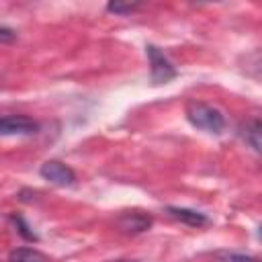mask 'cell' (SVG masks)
Wrapping results in <instances>:
<instances>
[{
    "instance_id": "cell-14",
    "label": "cell",
    "mask_w": 262,
    "mask_h": 262,
    "mask_svg": "<svg viewBox=\"0 0 262 262\" xmlns=\"http://www.w3.org/2000/svg\"><path fill=\"white\" fill-rule=\"evenodd\" d=\"M258 237H260V239H262V227H260V229H258Z\"/></svg>"
},
{
    "instance_id": "cell-8",
    "label": "cell",
    "mask_w": 262,
    "mask_h": 262,
    "mask_svg": "<svg viewBox=\"0 0 262 262\" xmlns=\"http://www.w3.org/2000/svg\"><path fill=\"white\" fill-rule=\"evenodd\" d=\"M246 137H248L250 145H252L256 151L262 154V123H260V121H254V123L248 125V129H246Z\"/></svg>"
},
{
    "instance_id": "cell-1",
    "label": "cell",
    "mask_w": 262,
    "mask_h": 262,
    "mask_svg": "<svg viewBox=\"0 0 262 262\" xmlns=\"http://www.w3.org/2000/svg\"><path fill=\"white\" fill-rule=\"evenodd\" d=\"M186 119L192 127L203 129L207 133H221L225 129V117L219 108L207 102H188L186 104Z\"/></svg>"
},
{
    "instance_id": "cell-13",
    "label": "cell",
    "mask_w": 262,
    "mask_h": 262,
    "mask_svg": "<svg viewBox=\"0 0 262 262\" xmlns=\"http://www.w3.org/2000/svg\"><path fill=\"white\" fill-rule=\"evenodd\" d=\"M119 262H141V260H119Z\"/></svg>"
},
{
    "instance_id": "cell-5",
    "label": "cell",
    "mask_w": 262,
    "mask_h": 262,
    "mask_svg": "<svg viewBox=\"0 0 262 262\" xmlns=\"http://www.w3.org/2000/svg\"><path fill=\"white\" fill-rule=\"evenodd\" d=\"M37 129H39V125L31 117H25V115H6L0 121V133L4 137H8V135H33V133H37Z\"/></svg>"
},
{
    "instance_id": "cell-7",
    "label": "cell",
    "mask_w": 262,
    "mask_h": 262,
    "mask_svg": "<svg viewBox=\"0 0 262 262\" xmlns=\"http://www.w3.org/2000/svg\"><path fill=\"white\" fill-rule=\"evenodd\" d=\"M8 260L10 262H49L45 254H41L39 250H33V248H16V250H12Z\"/></svg>"
},
{
    "instance_id": "cell-11",
    "label": "cell",
    "mask_w": 262,
    "mask_h": 262,
    "mask_svg": "<svg viewBox=\"0 0 262 262\" xmlns=\"http://www.w3.org/2000/svg\"><path fill=\"white\" fill-rule=\"evenodd\" d=\"M12 221L18 225V233L23 235V237H27V239H37V235H35V231H31V227L23 221V217H12Z\"/></svg>"
},
{
    "instance_id": "cell-3",
    "label": "cell",
    "mask_w": 262,
    "mask_h": 262,
    "mask_svg": "<svg viewBox=\"0 0 262 262\" xmlns=\"http://www.w3.org/2000/svg\"><path fill=\"white\" fill-rule=\"evenodd\" d=\"M151 225V215L143 211H123L115 219V227L121 233H143Z\"/></svg>"
},
{
    "instance_id": "cell-9",
    "label": "cell",
    "mask_w": 262,
    "mask_h": 262,
    "mask_svg": "<svg viewBox=\"0 0 262 262\" xmlns=\"http://www.w3.org/2000/svg\"><path fill=\"white\" fill-rule=\"evenodd\" d=\"M217 262H262V260L250 254H242V252H219Z\"/></svg>"
},
{
    "instance_id": "cell-2",
    "label": "cell",
    "mask_w": 262,
    "mask_h": 262,
    "mask_svg": "<svg viewBox=\"0 0 262 262\" xmlns=\"http://www.w3.org/2000/svg\"><path fill=\"white\" fill-rule=\"evenodd\" d=\"M145 53H147V59H149V72H151V82L154 84H166V82L176 78V74H178L176 68L156 45H147Z\"/></svg>"
},
{
    "instance_id": "cell-4",
    "label": "cell",
    "mask_w": 262,
    "mask_h": 262,
    "mask_svg": "<svg viewBox=\"0 0 262 262\" xmlns=\"http://www.w3.org/2000/svg\"><path fill=\"white\" fill-rule=\"evenodd\" d=\"M39 172H41V176H43L45 180H49V182L55 184V186H72V184L76 182V174H74V170H72L70 166L57 162V160H49V162H45V164L41 166Z\"/></svg>"
},
{
    "instance_id": "cell-12",
    "label": "cell",
    "mask_w": 262,
    "mask_h": 262,
    "mask_svg": "<svg viewBox=\"0 0 262 262\" xmlns=\"http://www.w3.org/2000/svg\"><path fill=\"white\" fill-rule=\"evenodd\" d=\"M12 39H16V33H14L12 29H8V27H2V29H0V41H2V43H8V41H12Z\"/></svg>"
},
{
    "instance_id": "cell-6",
    "label": "cell",
    "mask_w": 262,
    "mask_h": 262,
    "mask_svg": "<svg viewBox=\"0 0 262 262\" xmlns=\"http://www.w3.org/2000/svg\"><path fill=\"white\" fill-rule=\"evenodd\" d=\"M170 217H174L176 221L184 223V225H190V227H203L209 223V217L201 211H194V209H186V207H168L166 209Z\"/></svg>"
},
{
    "instance_id": "cell-10",
    "label": "cell",
    "mask_w": 262,
    "mask_h": 262,
    "mask_svg": "<svg viewBox=\"0 0 262 262\" xmlns=\"http://www.w3.org/2000/svg\"><path fill=\"white\" fill-rule=\"evenodd\" d=\"M135 8H139V4H123V2H111L106 6L108 12H115V14H127V12H133Z\"/></svg>"
}]
</instances>
